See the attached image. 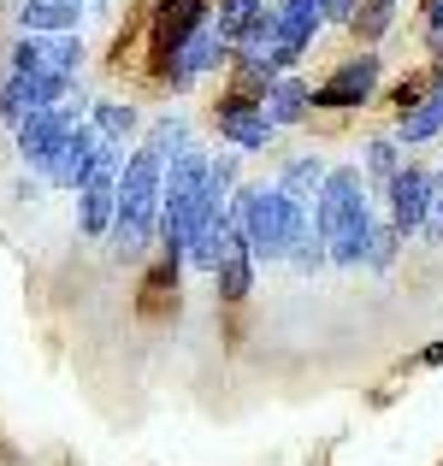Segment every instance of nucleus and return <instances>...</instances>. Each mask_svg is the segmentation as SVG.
Returning <instances> with one entry per match:
<instances>
[{
	"label": "nucleus",
	"mask_w": 443,
	"mask_h": 466,
	"mask_svg": "<svg viewBox=\"0 0 443 466\" xmlns=\"http://www.w3.org/2000/svg\"><path fill=\"white\" fill-rule=\"evenodd\" d=\"M261 106H266V118H273L278 130H290V125H302V118L314 113V83H302L295 71H278L273 89L261 95Z\"/></svg>",
	"instance_id": "obj_16"
},
{
	"label": "nucleus",
	"mask_w": 443,
	"mask_h": 466,
	"mask_svg": "<svg viewBox=\"0 0 443 466\" xmlns=\"http://www.w3.org/2000/svg\"><path fill=\"white\" fill-rule=\"evenodd\" d=\"M390 24H397V0H361L355 6V18H349V30H355V42H385L390 35Z\"/></svg>",
	"instance_id": "obj_22"
},
{
	"label": "nucleus",
	"mask_w": 443,
	"mask_h": 466,
	"mask_svg": "<svg viewBox=\"0 0 443 466\" xmlns=\"http://www.w3.org/2000/svg\"><path fill=\"white\" fill-rule=\"evenodd\" d=\"M83 118H89V125H95V137H101V142H113V148L137 142V125H142V118H137V106H130V101H113V95H95Z\"/></svg>",
	"instance_id": "obj_18"
},
{
	"label": "nucleus",
	"mask_w": 443,
	"mask_h": 466,
	"mask_svg": "<svg viewBox=\"0 0 443 466\" xmlns=\"http://www.w3.org/2000/svg\"><path fill=\"white\" fill-rule=\"evenodd\" d=\"M254 254H249V242H242V230H237V218H219V248H213V289H219V301L225 308H237V301H249V289H254Z\"/></svg>",
	"instance_id": "obj_13"
},
{
	"label": "nucleus",
	"mask_w": 443,
	"mask_h": 466,
	"mask_svg": "<svg viewBox=\"0 0 443 466\" xmlns=\"http://www.w3.org/2000/svg\"><path fill=\"white\" fill-rule=\"evenodd\" d=\"M213 125H219V142L237 154H266L278 137V125L266 118V106L254 95H219L213 101Z\"/></svg>",
	"instance_id": "obj_8"
},
{
	"label": "nucleus",
	"mask_w": 443,
	"mask_h": 466,
	"mask_svg": "<svg viewBox=\"0 0 443 466\" xmlns=\"http://www.w3.org/2000/svg\"><path fill=\"white\" fill-rule=\"evenodd\" d=\"M83 12H89V6H77V0H18L12 18H18V30L66 35V30H83Z\"/></svg>",
	"instance_id": "obj_17"
},
{
	"label": "nucleus",
	"mask_w": 443,
	"mask_h": 466,
	"mask_svg": "<svg viewBox=\"0 0 443 466\" xmlns=\"http://www.w3.org/2000/svg\"><path fill=\"white\" fill-rule=\"evenodd\" d=\"M314 230L325 237V260L337 272H361L366 266V242H373V189H366L361 166H331L319 195L307 201Z\"/></svg>",
	"instance_id": "obj_1"
},
{
	"label": "nucleus",
	"mask_w": 443,
	"mask_h": 466,
	"mask_svg": "<svg viewBox=\"0 0 443 466\" xmlns=\"http://www.w3.org/2000/svg\"><path fill=\"white\" fill-rule=\"evenodd\" d=\"M160 189H166V159H160L148 142H137L118 171V213H113V242L118 260H142L148 242H154V218H160Z\"/></svg>",
	"instance_id": "obj_3"
},
{
	"label": "nucleus",
	"mask_w": 443,
	"mask_h": 466,
	"mask_svg": "<svg viewBox=\"0 0 443 466\" xmlns=\"http://www.w3.org/2000/svg\"><path fill=\"white\" fill-rule=\"evenodd\" d=\"M95 6H101V0H95Z\"/></svg>",
	"instance_id": "obj_32"
},
{
	"label": "nucleus",
	"mask_w": 443,
	"mask_h": 466,
	"mask_svg": "<svg viewBox=\"0 0 443 466\" xmlns=\"http://www.w3.org/2000/svg\"><path fill=\"white\" fill-rule=\"evenodd\" d=\"M426 242H443V171H432V189H426V225H420Z\"/></svg>",
	"instance_id": "obj_27"
},
{
	"label": "nucleus",
	"mask_w": 443,
	"mask_h": 466,
	"mask_svg": "<svg viewBox=\"0 0 443 466\" xmlns=\"http://www.w3.org/2000/svg\"><path fill=\"white\" fill-rule=\"evenodd\" d=\"M237 177H242V154L237 148H213V154H207V189H213L219 201L237 189Z\"/></svg>",
	"instance_id": "obj_25"
},
{
	"label": "nucleus",
	"mask_w": 443,
	"mask_h": 466,
	"mask_svg": "<svg viewBox=\"0 0 443 466\" xmlns=\"http://www.w3.org/2000/svg\"><path fill=\"white\" fill-rule=\"evenodd\" d=\"M89 113V101H59V106H42V113H30L18 130H12V148H18V166L30 171V177H47V166H54L59 142L71 137V125Z\"/></svg>",
	"instance_id": "obj_4"
},
{
	"label": "nucleus",
	"mask_w": 443,
	"mask_h": 466,
	"mask_svg": "<svg viewBox=\"0 0 443 466\" xmlns=\"http://www.w3.org/2000/svg\"><path fill=\"white\" fill-rule=\"evenodd\" d=\"M420 360H426V366H443V342H432V349H426Z\"/></svg>",
	"instance_id": "obj_31"
},
{
	"label": "nucleus",
	"mask_w": 443,
	"mask_h": 466,
	"mask_svg": "<svg viewBox=\"0 0 443 466\" xmlns=\"http://www.w3.org/2000/svg\"><path fill=\"white\" fill-rule=\"evenodd\" d=\"M426 71H432V83L443 89V47H432V66H426Z\"/></svg>",
	"instance_id": "obj_30"
},
{
	"label": "nucleus",
	"mask_w": 443,
	"mask_h": 466,
	"mask_svg": "<svg viewBox=\"0 0 443 466\" xmlns=\"http://www.w3.org/2000/svg\"><path fill=\"white\" fill-rule=\"evenodd\" d=\"M118 171H125V148L101 142V154H95L89 177L77 183V230H83L89 242L113 230V213H118Z\"/></svg>",
	"instance_id": "obj_5"
},
{
	"label": "nucleus",
	"mask_w": 443,
	"mask_h": 466,
	"mask_svg": "<svg viewBox=\"0 0 443 466\" xmlns=\"http://www.w3.org/2000/svg\"><path fill=\"white\" fill-rule=\"evenodd\" d=\"M408 159V148L397 142V130H378V137H366V189H378V183L390 177V171Z\"/></svg>",
	"instance_id": "obj_21"
},
{
	"label": "nucleus",
	"mask_w": 443,
	"mask_h": 466,
	"mask_svg": "<svg viewBox=\"0 0 443 466\" xmlns=\"http://www.w3.org/2000/svg\"><path fill=\"white\" fill-rule=\"evenodd\" d=\"M95 154H101V137H95V125L89 118H77L71 125V137L59 142V154H54V166H47V189H59V195H77V183L89 177V166H95Z\"/></svg>",
	"instance_id": "obj_15"
},
{
	"label": "nucleus",
	"mask_w": 443,
	"mask_h": 466,
	"mask_svg": "<svg viewBox=\"0 0 443 466\" xmlns=\"http://www.w3.org/2000/svg\"><path fill=\"white\" fill-rule=\"evenodd\" d=\"M190 118L183 113H166V118H154V125H148V148H154L160 159H171V154H183L190 148Z\"/></svg>",
	"instance_id": "obj_23"
},
{
	"label": "nucleus",
	"mask_w": 443,
	"mask_h": 466,
	"mask_svg": "<svg viewBox=\"0 0 443 466\" xmlns=\"http://www.w3.org/2000/svg\"><path fill=\"white\" fill-rule=\"evenodd\" d=\"M420 18H426V47H443V0H426Z\"/></svg>",
	"instance_id": "obj_28"
},
{
	"label": "nucleus",
	"mask_w": 443,
	"mask_h": 466,
	"mask_svg": "<svg viewBox=\"0 0 443 466\" xmlns=\"http://www.w3.org/2000/svg\"><path fill=\"white\" fill-rule=\"evenodd\" d=\"M319 24H325L319 18V0H273V47H266V59L278 71H295L302 54L314 47Z\"/></svg>",
	"instance_id": "obj_12"
},
{
	"label": "nucleus",
	"mask_w": 443,
	"mask_h": 466,
	"mask_svg": "<svg viewBox=\"0 0 443 466\" xmlns=\"http://www.w3.org/2000/svg\"><path fill=\"white\" fill-rule=\"evenodd\" d=\"M438 142H443V137H438Z\"/></svg>",
	"instance_id": "obj_33"
},
{
	"label": "nucleus",
	"mask_w": 443,
	"mask_h": 466,
	"mask_svg": "<svg viewBox=\"0 0 443 466\" xmlns=\"http://www.w3.org/2000/svg\"><path fill=\"white\" fill-rule=\"evenodd\" d=\"M432 89H438L432 71H408V77H402L397 89H390V106H397V113H408V106H414V101H426Z\"/></svg>",
	"instance_id": "obj_26"
},
{
	"label": "nucleus",
	"mask_w": 443,
	"mask_h": 466,
	"mask_svg": "<svg viewBox=\"0 0 443 466\" xmlns=\"http://www.w3.org/2000/svg\"><path fill=\"white\" fill-rule=\"evenodd\" d=\"M378 77H385V66H378L373 47L349 54V59H343V66L314 89V113H355V106H366V101L378 95Z\"/></svg>",
	"instance_id": "obj_7"
},
{
	"label": "nucleus",
	"mask_w": 443,
	"mask_h": 466,
	"mask_svg": "<svg viewBox=\"0 0 443 466\" xmlns=\"http://www.w3.org/2000/svg\"><path fill=\"white\" fill-rule=\"evenodd\" d=\"M71 89H77V77L6 71V83H0V125H6V130H18L30 113H42V106H59V101H71Z\"/></svg>",
	"instance_id": "obj_11"
},
{
	"label": "nucleus",
	"mask_w": 443,
	"mask_h": 466,
	"mask_svg": "<svg viewBox=\"0 0 443 466\" xmlns=\"http://www.w3.org/2000/svg\"><path fill=\"white\" fill-rule=\"evenodd\" d=\"M325 159H319V154H290L284 159V171H278V189H284L290 195V201H314V195H319V183H325Z\"/></svg>",
	"instance_id": "obj_20"
},
{
	"label": "nucleus",
	"mask_w": 443,
	"mask_h": 466,
	"mask_svg": "<svg viewBox=\"0 0 443 466\" xmlns=\"http://www.w3.org/2000/svg\"><path fill=\"white\" fill-rule=\"evenodd\" d=\"M83 30H66V35H36V30H18L6 54V71H42V77H77L83 71Z\"/></svg>",
	"instance_id": "obj_6"
},
{
	"label": "nucleus",
	"mask_w": 443,
	"mask_h": 466,
	"mask_svg": "<svg viewBox=\"0 0 443 466\" xmlns=\"http://www.w3.org/2000/svg\"><path fill=\"white\" fill-rule=\"evenodd\" d=\"M225 66H231V35L219 30V24H213V12H207V18H201V24L190 30V42L178 47V59L166 66V83H171V89L183 95L190 83L213 77V71H225Z\"/></svg>",
	"instance_id": "obj_9"
},
{
	"label": "nucleus",
	"mask_w": 443,
	"mask_h": 466,
	"mask_svg": "<svg viewBox=\"0 0 443 466\" xmlns=\"http://www.w3.org/2000/svg\"><path fill=\"white\" fill-rule=\"evenodd\" d=\"M213 12V0H160L154 30H148V47H154V71L166 77V66L178 59V47L190 42V30Z\"/></svg>",
	"instance_id": "obj_14"
},
{
	"label": "nucleus",
	"mask_w": 443,
	"mask_h": 466,
	"mask_svg": "<svg viewBox=\"0 0 443 466\" xmlns=\"http://www.w3.org/2000/svg\"><path fill=\"white\" fill-rule=\"evenodd\" d=\"M225 213L237 218V230H242V242H249L254 266H284L290 248L314 230L307 201H290L278 183H237V189L225 195Z\"/></svg>",
	"instance_id": "obj_2"
},
{
	"label": "nucleus",
	"mask_w": 443,
	"mask_h": 466,
	"mask_svg": "<svg viewBox=\"0 0 443 466\" xmlns=\"http://www.w3.org/2000/svg\"><path fill=\"white\" fill-rule=\"evenodd\" d=\"M355 6H361V0H319V18H325V24H349Z\"/></svg>",
	"instance_id": "obj_29"
},
{
	"label": "nucleus",
	"mask_w": 443,
	"mask_h": 466,
	"mask_svg": "<svg viewBox=\"0 0 443 466\" xmlns=\"http://www.w3.org/2000/svg\"><path fill=\"white\" fill-rule=\"evenodd\" d=\"M426 189H432V171H426L420 159H402V166H397V171H390V177L373 189L378 201H385L390 225L402 230V242L420 237V225H426Z\"/></svg>",
	"instance_id": "obj_10"
},
{
	"label": "nucleus",
	"mask_w": 443,
	"mask_h": 466,
	"mask_svg": "<svg viewBox=\"0 0 443 466\" xmlns=\"http://www.w3.org/2000/svg\"><path fill=\"white\" fill-rule=\"evenodd\" d=\"M402 254V230L390 225V213H373V242H366V266L373 272H390Z\"/></svg>",
	"instance_id": "obj_24"
},
{
	"label": "nucleus",
	"mask_w": 443,
	"mask_h": 466,
	"mask_svg": "<svg viewBox=\"0 0 443 466\" xmlns=\"http://www.w3.org/2000/svg\"><path fill=\"white\" fill-rule=\"evenodd\" d=\"M443 137V89H432L426 101H414L408 113H397V142L402 148H426Z\"/></svg>",
	"instance_id": "obj_19"
}]
</instances>
